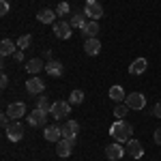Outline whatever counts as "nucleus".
<instances>
[{
	"mask_svg": "<svg viewBox=\"0 0 161 161\" xmlns=\"http://www.w3.org/2000/svg\"><path fill=\"white\" fill-rule=\"evenodd\" d=\"M7 13H9V2L2 0V2H0V15H7Z\"/></svg>",
	"mask_w": 161,
	"mask_h": 161,
	"instance_id": "29",
	"label": "nucleus"
},
{
	"mask_svg": "<svg viewBox=\"0 0 161 161\" xmlns=\"http://www.w3.org/2000/svg\"><path fill=\"white\" fill-rule=\"evenodd\" d=\"M43 88H45V82H43L41 77H30V80L26 82V90H28L30 95H41Z\"/></svg>",
	"mask_w": 161,
	"mask_h": 161,
	"instance_id": "13",
	"label": "nucleus"
},
{
	"mask_svg": "<svg viewBox=\"0 0 161 161\" xmlns=\"http://www.w3.org/2000/svg\"><path fill=\"white\" fill-rule=\"evenodd\" d=\"M28 123L32 125V127H45V123H47V112L35 108V110L30 112V116H28Z\"/></svg>",
	"mask_w": 161,
	"mask_h": 161,
	"instance_id": "8",
	"label": "nucleus"
},
{
	"mask_svg": "<svg viewBox=\"0 0 161 161\" xmlns=\"http://www.w3.org/2000/svg\"><path fill=\"white\" fill-rule=\"evenodd\" d=\"M69 112H71V103H69V101H56V103L52 105L50 114L56 120H62L64 116H69Z\"/></svg>",
	"mask_w": 161,
	"mask_h": 161,
	"instance_id": "3",
	"label": "nucleus"
},
{
	"mask_svg": "<svg viewBox=\"0 0 161 161\" xmlns=\"http://www.w3.org/2000/svg\"><path fill=\"white\" fill-rule=\"evenodd\" d=\"M131 133H133V127L127 123V120H116L110 129V136L116 142H129L131 140Z\"/></svg>",
	"mask_w": 161,
	"mask_h": 161,
	"instance_id": "1",
	"label": "nucleus"
},
{
	"mask_svg": "<svg viewBox=\"0 0 161 161\" xmlns=\"http://www.w3.org/2000/svg\"><path fill=\"white\" fill-rule=\"evenodd\" d=\"M19 50H26L28 45H30V35H22V37L17 39V43H15Z\"/></svg>",
	"mask_w": 161,
	"mask_h": 161,
	"instance_id": "28",
	"label": "nucleus"
},
{
	"mask_svg": "<svg viewBox=\"0 0 161 161\" xmlns=\"http://www.w3.org/2000/svg\"><path fill=\"white\" fill-rule=\"evenodd\" d=\"M80 133V123L77 120H67L62 125V137H69V140H75Z\"/></svg>",
	"mask_w": 161,
	"mask_h": 161,
	"instance_id": "11",
	"label": "nucleus"
},
{
	"mask_svg": "<svg viewBox=\"0 0 161 161\" xmlns=\"http://www.w3.org/2000/svg\"><path fill=\"white\" fill-rule=\"evenodd\" d=\"M75 140H69V137H62L60 142H56V155L58 157H69L73 153Z\"/></svg>",
	"mask_w": 161,
	"mask_h": 161,
	"instance_id": "6",
	"label": "nucleus"
},
{
	"mask_svg": "<svg viewBox=\"0 0 161 161\" xmlns=\"http://www.w3.org/2000/svg\"><path fill=\"white\" fill-rule=\"evenodd\" d=\"M146 67H148L146 58H137V60H133L131 64H129V73H131V75H140V73L146 71Z\"/></svg>",
	"mask_w": 161,
	"mask_h": 161,
	"instance_id": "17",
	"label": "nucleus"
},
{
	"mask_svg": "<svg viewBox=\"0 0 161 161\" xmlns=\"http://www.w3.org/2000/svg\"><path fill=\"white\" fill-rule=\"evenodd\" d=\"M7 137H9L11 142H19V140L24 137V125L13 120V123L7 127Z\"/></svg>",
	"mask_w": 161,
	"mask_h": 161,
	"instance_id": "7",
	"label": "nucleus"
},
{
	"mask_svg": "<svg viewBox=\"0 0 161 161\" xmlns=\"http://www.w3.org/2000/svg\"><path fill=\"white\" fill-rule=\"evenodd\" d=\"M7 116H9L11 120H19L22 116H26V105L22 103V101H15V103H11V105L7 108Z\"/></svg>",
	"mask_w": 161,
	"mask_h": 161,
	"instance_id": "9",
	"label": "nucleus"
},
{
	"mask_svg": "<svg viewBox=\"0 0 161 161\" xmlns=\"http://www.w3.org/2000/svg\"><path fill=\"white\" fill-rule=\"evenodd\" d=\"M125 150H127V155H131L133 159H142V157H144V148H142V144H140L137 140H129Z\"/></svg>",
	"mask_w": 161,
	"mask_h": 161,
	"instance_id": "14",
	"label": "nucleus"
},
{
	"mask_svg": "<svg viewBox=\"0 0 161 161\" xmlns=\"http://www.w3.org/2000/svg\"><path fill=\"white\" fill-rule=\"evenodd\" d=\"M125 103H127L129 110H144V108H146V99H144L142 92H131V95H127V97H125Z\"/></svg>",
	"mask_w": 161,
	"mask_h": 161,
	"instance_id": "2",
	"label": "nucleus"
},
{
	"mask_svg": "<svg viewBox=\"0 0 161 161\" xmlns=\"http://www.w3.org/2000/svg\"><path fill=\"white\" fill-rule=\"evenodd\" d=\"M153 114H155L157 118H161V101L157 103V105H155V110H153Z\"/></svg>",
	"mask_w": 161,
	"mask_h": 161,
	"instance_id": "33",
	"label": "nucleus"
},
{
	"mask_svg": "<svg viewBox=\"0 0 161 161\" xmlns=\"http://www.w3.org/2000/svg\"><path fill=\"white\" fill-rule=\"evenodd\" d=\"M45 71H47V75H52V77H60V75L64 73V64L58 62V60H50L45 64Z\"/></svg>",
	"mask_w": 161,
	"mask_h": 161,
	"instance_id": "15",
	"label": "nucleus"
},
{
	"mask_svg": "<svg viewBox=\"0 0 161 161\" xmlns=\"http://www.w3.org/2000/svg\"><path fill=\"white\" fill-rule=\"evenodd\" d=\"M45 69V64L41 62V58H32V60L26 62V71L28 73H39V71H43Z\"/></svg>",
	"mask_w": 161,
	"mask_h": 161,
	"instance_id": "20",
	"label": "nucleus"
},
{
	"mask_svg": "<svg viewBox=\"0 0 161 161\" xmlns=\"http://www.w3.org/2000/svg\"><path fill=\"white\" fill-rule=\"evenodd\" d=\"M52 26H54V35L58 39H69L71 32H73V30H71V28H73L71 22H64V19H58L56 24H52Z\"/></svg>",
	"mask_w": 161,
	"mask_h": 161,
	"instance_id": "5",
	"label": "nucleus"
},
{
	"mask_svg": "<svg viewBox=\"0 0 161 161\" xmlns=\"http://www.w3.org/2000/svg\"><path fill=\"white\" fill-rule=\"evenodd\" d=\"M37 19L43 22V24H56V11H50V9H41L37 13Z\"/></svg>",
	"mask_w": 161,
	"mask_h": 161,
	"instance_id": "19",
	"label": "nucleus"
},
{
	"mask_svg": "<svg viewBox=\"0 0 161 161\" xmlns=\"http://www.w3.org/2000/svg\"><path fill=\"white\" fill-rule=\"evenodd\" d=\"M43 137H45L47 142H60L62 140V127L60 125H50V127H45Z\"/></svg>",
	"mask_w": 161,
	"mask_h": 161,
	"instance_id": "10",
	"label": "nucleus"
},
{
	"mask_svg": "<svg viewBox=\"0 0 161 161\" xmlns=\"http://www.w3.org/2000/svg\"><path fill=\"white\" fill-rule=\"evenodd\" d=\"M52 105H54V103H50L47 97H39V99H37V108H39V110H43V112H50Z\"/></svg>",
	"mask_w": 161,
	"mask_h": 161,
	"instance_id": "26",
	"label": "nucleus"
},
{
	"mask_svg": "<svg viewBox=\"0 0 161 161\" xmlns=\"http://www.w3.org/2000/svg\"><path fill=\"white\" fill-rule=\"evenodd\" d=\"M155 142H157V144H161V127L155 131Z\"/></svg>",
	"mask_w": 161,
	"mask_h": 161,
	"instance_id": "34",
	"label": "nucleus"
},
{
	"mask_svg": "<svg viewBox=\"0 0 161 161\" xmlns=\"http://www.w3.org/2000/svg\"><path fill=\"white\" fill-rule=\"evenodd\" d=\"M86 13H75L73 17H71V26H73V28H80V30H82V28H84V26L88 24L86 22Z\"/></svg>",
	"mask_w": 161,
	"mask_h": 161,
	"instance_id": "22",
	"label": "nucleus"
},
{
	"mask_svg": "<svg viewBox=\"0 0 161 161\" xmlns=\"http://www.w3.org/2000/svg\"><path fill=\"white\" fill-rule=\"evenodd\" d=\"M0 125H2V127H4V129H7V127H9V125H11V118H9V116H7V114H4V116H2V118H0Z\"/></svg>",
	"mask_w": 161,
	"mask_h": 161,
	"instance_id": "30",
	"label": "nucleus"
},
{
	"mask_svg": "<svg viewBox=\"0 0 161 161\" xmlns=\"http://www.w3.org/2000/svg\"><path fill=\"white\" fill-rule=\"evenodd\" d=\"M13 58H15L17 62H22V60H24V52H22V50H17L15 54H13Z\"/></svg>",
	"mask_w": 161,
	"mask_h": 161,
	"instance_id": "32",
	"label": "nucleus"
},
{
	"mask_svg": "<svg viewBox=\"0 0 161 161\" xmlns=\"http://www.w3.org/2000/svg\"><path fill=\"white\" fill-rule=\"evenodd\" d=\"M125 153H127V150H125L118 142H116V144H110V146H105V157H108V159H112V161L123 159Z\"/></svg>",
	"mask_w": 161,
	"mask_h": 161,
	"instance_id": "12",
	"label": "nucleus"
},
{
	"mask_svg": "<svg viewBox=\"0 0 161 161\" xmlns=\"http://www.w3.org/2000/svg\"><path fill=\"white\" fill-rule=\"evenodd\" d=\"M84 13H86L90 19H99L101 15H103V7H101L97 0H86V4H84Z\"/></svg>",
	"mask_w": 161,
	"mask_h": 161,
	"instance_id": "4",
	"label": "nucleus"
},
{
	"mask_svg": "<svg viewBox=\"0 0 161 161\" xmlns=\"http://www.w3.org/2000/svg\"><path fill=\"white\" fill-rule=\"evenodd\" d=\"M82 32L86 35V39H95L99 37V22H95V19H90L84 28H82Z\"/></svg>",
	"mask_w": 161,
	"mask_h": 161,
	"instance_id": "18",
	"label": "nucleus"
},
{
	"mask_svg": "<svg viewBox=\"0 0 161 161\" xmlns=\"http://www.w3.org/2000/svg\"><path fill=\"white\" fill-rule=\"evenodd\" d=\"M82 101H84V92H82V90H73L71 97H69V103H71V105H80Z\"/></svg>",
	"mask_w": 161,
	"mask_h": 161,
	"instance_id": "25",
	"label": "nucleus"
},
{
	"mask_svg": "<svg viewBox=\"0 0 161 161\" xmlns=\"http://www.w3.org/2000/svg\"><path fill=\"white\" fill-rule=\"evenodd\" d=\"M84 52H86L88 56H97V54L101 52L99 37H95V39H86V43H84Z\"/></svg>",
	"mask_w": 161,
	"mask_h": 161,
	"instance_id": "16",
	"label": "nucleus"
},
{
	"mask_svg": "<svg viewBox=\"0 0 161 161\" xmlns=\"http://www.w3.org/2000/svg\"><path fill=\"white\" fill-rule=\"evenodd\" d=\"M69 11H71V9H69V2H67V0H62L60 4L56 7V15H60V17H64Z\"/></svg>",
	"mask_w": 161,
	"mask_h": 161,
	"instance_id": "27",
	"label": "nucleus"
},
{
	"mask_svg": "<svg viewBox=\"0 0 161 161\" xmlns=\"http://www.w3.org/2000/svg\"><path fill=\"white\" fill-rule=\"evenodd\" d=\"M127 112H129L127 103H116V108H114V116H116V120H123L125 116H127Z\"/></svg>",
	"mask_w": 161,
	"mask_h": 161,
	"instance_id": "24",
	"label": "nucleus"
},
{
	"mask_svg": "<svg viewBox=\"0 0 161 161\" xmlns=\"http://www.w3.org/2000/svg\"><path fill=\"white\" fill-rule=\"evenodd\" d=\"M15 47H17V45H13L11 39H2V43H0V54H2V56H11V54L17 52Z\"/></svg>",
	"mask_w": 161,
	"mask_h": 161,
	"instance_id": "21",
	"label": "nucleus"
},
{
	"mask_svg": "<svg viewBox=\"0 0 161 161\" xmlns=\"http://www.w3.org/2000/svg\"><path fill=\"white\" fill-rule=\"evenodd\" d=\"M125 90H123V86H112L110 88V99H114L116 103H120V101H125Z\"/></svg>",
	"mask_w": 161,
	"mask_h": 161,
	"instance_id": "23",
	"label": "nucleus"
},
{
	"mask_svg": "<svg viewBox=\"0 0 161 161\" xmlns=\"http://www.w3.org/2000/svg\"><path fill=\"white\" fill-rule=\"evenodd\" d=\"M0 86H2V88H7V86H9V77H7L4 73L0 75Z\"/></svg>",
	"mask_w": 161,
	"mask_h": 161,
	"instance_id": "31",
	"label": "nucleus"
}]
</instances>
